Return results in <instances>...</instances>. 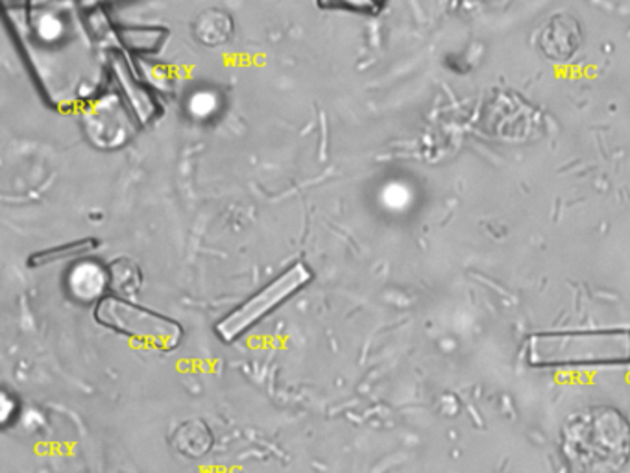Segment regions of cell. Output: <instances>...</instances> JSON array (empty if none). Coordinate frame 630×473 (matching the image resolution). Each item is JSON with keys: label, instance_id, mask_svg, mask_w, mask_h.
<instances>
[{"label": "cell", "instance_id": "cell-1", "mask_svg": "<svg viewBox=\"0 0 630 473\" xmlns=\"http://www.w3.org/2000/svg\"><path fill=\"white\" fill-rule=\"evenodd\" d=\"M560 453L573 473H621L630 464V420L612 405L577 408L560 430Z\"/></svg>", "mask_w": 630, "mask_h": 473}, {"label": "cell", "instance_id": "cell-2", "mask_svg": "<svg viewBox=\"0 0 630 473\" xmlns=\"http://www.w3.org/2000/svg\"><path fill=\"white\" fill-rule=\"evenodd\" d=\"M523 361L533 371L630 366V327L533 333L523 346Z\"/></svg>", "mask_w": 630, "mask_h": 473}, {"label": "cell", "instance_id": "cell-3", "mask_svg": "<svg viewBox=\"0 0 630 473\" xmlns=\"http://www.w3.org/2000/svg\"><path fill=\"white\" fill-rule=\"evenodd\" d=\"M98 324L114 329L119 335L136 341L142 346L170 352L180 344L181 326L169 316L159 315L119 296H106L95 307Z\"/></svg>", "mask_w": 630, "mask_h": 473}, {"label": "cell", "instance_id": "cell-4", "mask_svg": "<svg viewBox=\"0 0 630 473\" xmlns=\"http://www.w3.org/2000/svg\"><path fill=\"white\" fill-rule=\"evenodd\" d=\"M309 282L311 273L302 263L288 268L287 273L274 279L245 305H240L239 309H235L223 322H218V337L226 343H234L235 338L248 332L254 324L262 321L263 316H267L274 307L285 302L291 294L298 293L299 288H304Z\"/></svg>", "mask_w": 630, "mask_h": 473}, {"label": "cell", "instance_id": "cell-5", "mask_svg": "<svg viewBox=\"0 0 630 473\" xmlns=\"http://www.w3.org/2000/svg\"><path fill=\"white\" fill-rule=\"evenodd\" d=\"M573 19H568V17H553L548 27L543 28L542 39H540V45L542 49L545 50V55L551 56V58H559V60H564V58H570L575 52L577 47H579V27L570 28Z\"/></svg>", "mask_w": 630, "mask_h": 473}, {"label": "cell", "instance_id": "cell-6", "mask_svg": "<svg viewBox=\"0 0 630 473\" xmlns=\"http://www.w3.org/2000/svg\"><path fill=\"white\" fill-rule=\"evenodd\" d=\"M98 240L82 239L77 243H69V245L58 246V248H50V250L38 252L28 259L30 267H45L50 263L61 262V259H71V257L86 256L91 252L97 250Z\"/></svg>", "mask_w": 630, "mask_h": 473}]
</instances>
